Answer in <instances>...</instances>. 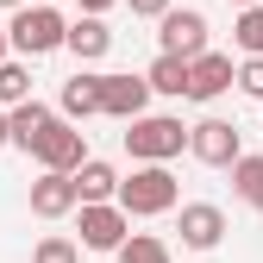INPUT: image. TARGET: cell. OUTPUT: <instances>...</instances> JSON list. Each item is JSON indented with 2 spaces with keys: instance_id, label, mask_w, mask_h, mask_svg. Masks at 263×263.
Segmentation results:
<instances>
[{
  "instance_id": "4fadbf2b",
  "label": "cell",
  "mask_w": 263,
  "mask_h": 263,
  "mask_svg": "<svg viewBox=\"0 0 263 263\" xmlns=\"http://www.w3.org/2000/svg\"><path fill=\"white\" fill-rule=\"evenodd\" d=\"M63 50H76L82 63H101V57L113 50V31H107V19H101V13H82V19L69 25V44H63Z\"/></svg>"
},
{
  "instance_id": "ffe728a7",
  "label": "cell",
  "mask_w": 263,
  "mask_h": 263,
  "mask_svg": "<svg viewBox=\"0 0 263 263\" xmlns=\"http://www.w3.org/2000/svg\"><path fill=\"white\" fill-rule=\"evenodd\" d=\"M232 38H238V50H245V57H263V0H257V7H238Z\"/></svg>"
},
{
  "instance_id": "44dd1931",
  "label": "cell",
  "mask_w": 263,
  "mask_h": 263,
  "mask_svg": "<svg viewBox=\"0 0 263 263\" xmlns=\"http://www.w3.org/2000/svg\"><path fill=\"white\" fill-rule=\"evenodd\" d=\"M31 263H82V238H63V232H44Z\"/></svg>"
},
{
  "instance_id": "ac0fdd59",
  "label": "cell",
  "mask_w": 263,
  "mask_h": 263,
  "mask_svg": "<svg viewBox=\"0 0 263 263\" xmlns=\"http://www.w3.org/2000/svg\"><path fill=\"white\" fill-rule=\"evenodd\" d=\"M19 101H31V69L19 57H7L0 63V107H19Z\"/></svg>"
},
{
  "instance_id": "7402d4cb",
  "label": "cell",
  "mask_w": 263,
  "mask_h": 263,
  "mask_svg": "<svg viewBox=\"0 0 263 263\" xmlns=\"http://www.w3.org/2000/svg\"><path fill=\"white\" fill-rule=\"evenodd\" d=\"M238 94L263 101V57H245V63H238Z\"/></svg>"
},
{
  "instance_id": "d4e9b609",
  "label": "cell",
  "mask_w": 263,
  "mask_h": 263,
  "mask_svg": "<svg viewBox=\"0 0 263 263\" xmlns=\"http://www.w3.org/2000/svg\"><path fill=\"white\" fill-rule=\"evenodd\" d=\"M7 144H13V113L0 107V151H7Z\"/></svg>"
},
{
  "instance_id": "484cf974",
  "label": "cell",
  "mask_w": 263,
  "mask_h": 263,
  "mask_svg": "<svg viewBox=\"0 0 263 263\" xmlns=\"http://www.w3.org/2000/svg\"><path fill=\"white\" fill-rule=\"evenodd\" d=\"M7 50H13V38H7V25H0V63H7Z\"/></svg>"
},
{
  "instance_id": "f1b7e54d",
  "label": "cell",
  "mask_w": 263,
  "mask_h": 263,
  "mask_svg": "<svg viewBox=\"0 0 263 263\" xmlns=\"http://www.w3.org/2000/svg\"><path fill=\"white\" fill-rule=\"evenodd\" d=\"M257 213H263V201H257Z\"/></svg>"
},
{
  "instance_id": "2e32d148",
  "label": "cell",
  "mask_w": 263,
  "mask_h": 263,
  "mask_svg": "<svg viewBox=\"0 0 263 263\" xmlns=\"http://www.w3.org/2000/svg\"><path fill=\"white\" fill-rule=\"evenodd\" d=\"M76 188H82V201H119V170L101 163V157H88L76 170Z\"/></svg>"
},
{
  "instance_id": "8992f818",
  "label": "cell",
  "mask_w": 263,
  "mask_h": 263,
  "mask_svg": "<svg viewBox=\"0 0 263 263\" xmlns=\"http://www.w3.org/2000/svg\"><path fill=\"white\" fill-rule=\"evenodd\" d=\"M188 151L194 163H207V170H232V163L245 157V138H238V125L232 119H201V125H188Z\"/></svg>"
},
{
  "instance_id": "5bb4252c",
  "label": "cell",
  "mask_w": 263,
  "mask_h": 263,
  "mask_svg": "<svg viewBox=\"0 0 263 263\" xmlns=\"http://www.w3.org/2000/svg\"><path fill=\"white\" fill-rule=\"evenodd\" d=\"M151 88L157 94H170V101H188V76H194V57H170V50H157V63H151Z\"/></svg>"
},
{
  "instance_id": "ba28073f",
  "label": "cell",
  "mask_w": 263,
  "mask_h": 263,
  "mask_svg": "<svg viewBox=\"0 0 263 263\" xmlns=\"http://www.w3.org/2000/svg\"><path fill=\"white\" fill-rule=\"evenodd\" d=\"M82 207V188L69 170H38V182H31V213L38 219H69Z\"/></svg>"
},
{
  "instance_id": "277c9868",
  "label": "cell",
  "mask_w": 263,
  "mask_h": 263,
  "mask_svg": "<svg viewBox=\"0 0 263 263\" xmlns=\"http://www.w3.org/2000/svg\"><path fill=\"white\" fill-rule=\"evenodd\" d=\"M76 232H82V251H119L132 238V213L119 201H82L76 207Z\"/></svg>"
},
{
  "instance_id": "30bf717a",
  "label": "cell",
  "mask_w": 263,
  "mask_h": 263,
  "mask_svg": "<svg viewBox=\"0 0 263 263\" xmlns=\"http://www.w3.org/2000/svg\"><path fill=\"white\" fill-rule=\"evenodd\" d=\"M176 232H182L188 251H219V238H226V213H219L213 201H182Z\"/></svg>"
},
{
  "instance_id": "cb8c5ba5",
  "label": "cell",
  "mask_w": 263,
  "mask_h": 263,
  "mask_svg": "<svg viewBox=\"0 0 263 263\" xmlns=\"http://www.w3.org/2000/svg\"><path fill=\"white\" fill-rule=\"evenodd\" d=\"M82 13H107V7H125V0H76Z\"/></svg>"
},
{
  "instance_id": "52a82bcc",
  "label": "cell",
  "mask_w": 263,
  "mask_h": 263,
  "mask_svg": "<svg viewBox=\"0 0 263 263\" xmlns=\"http://www.w3.org/2000/svg\"><path fill=\"white\" fill-rule=\"evenodd\" d=\"M157 50L170 57H201L207 50V13L201 7H170L157 19Z\"/></svg>"
},
{
  "instance_id": "8fae6325",
  "label": "cell",
  "mask_w": 263,
  "mask_h": 263,
  "mask_svg": "<svg viewBox=\"0 0 263 263\" xmlns=\"http://www.w3.org/2000/svg\"><path fill=\"white\" fill-rule=\"evenodd\" d=\"M226 88H238V63L226 50H201L194 57V76H188V101H219Z\"/></svg>"
},
{
  "instance_id": "7c38bea8",
  "label": "cell",
  "mask_w": 263,
  "mask_h": 263,
  "mask_svg": "<svg viewBox=\"0 0 263 263\" xmlns=\"http://www.w3.org/2000/svg\"><path fill=\"white\" fill-rule=\"evenodd\" d=\"M57 113L63 119H94V113H101V76H69V82H63V94H57Z\"/></svg>"
},
{
  "instance_id": "d6986e66",
  "label": "cell",
  "mask_w": 263,
  "mask_h": 263,
  "mask_svg": "<svg viewBox=\"0 0 263 263\" xmlns=\"http://www.w3.org/2000/svg\"><path fill=\"white\" fill-rule=\"evenodd\" d=\"M113 257H119V263H170V245H163V238H151V232H132Z\"/></svg>"
},
{
  "instance_id": "6da1fadb",
  "label": "cell",
  "mask_w": 263,
  "mask_h": 263,
  "mask_svg": "<svg viewBox=\"0 0 263 263\" xmlns=\"http://www.w3.org/2000/svg\"><path fill=\"white\" fill-rule=\"evenodd\" d=\"M182 188L170 176V163H138L132 176H119V207L132 219H157V213H176Z\"/></svg>"
},
{
  "instance_id": "e0dca14e",
  "label": "cell",
  "mask_w": 263,
  "mask_h": 263,
  "mask_svg": "<svg viewBox=\"0 0 263 263\" xmlns=\"http://www.w3.org/2000/svg\"><path fill=\"white\" fill-rule=\"evenodd\" d=\"M232 194H238V201H251V207L263 201V157L245 151V157L232 163Z\"/></svg>"
},
{
  "instance_id": "7a4b0ae2",
  "label": "cell",
  "mask_w": 263,
  "mask_h": 263,
  "mask_svg": "<svg viewBox=\"0 0 263 263\" xmlns=\"http://www.w3.org/2000/svg\"><path fill=\"white\" fill-rule=\"evenodd\" d=\"M7 38H13V57H50L69 44V19L57 7H44V0H31V7H13Z\"/></svg>"
},
{
  "instance_id": "3957f363",
  "label": "cell",
  "mask_w": 263,
  "mask_h": 263,
  "mask_svg": "<svg viewBox=\"0 0 263 263\" xmlns=\"http://www.w3.org/2000/svg\"><path fill=\"white\" fill-rule=\"evenodd\" d=\"M125 151L132 163H170L188 151V125L176 113H138V119H125Z\"/></svg>"
},
{
  "instance_id": "603a6c76",
  "label": "cell",
  "mask_w": 263,
  "mask_h": 263,
  "mask_svg": "<svg viewBox=\"0 0 263 263\" xmlns=\"http://www.w3.org/2000/svg\"><path fill=\"white\" fill-rule=\"evenodd\" d=\"M125 7H132V19H163L176 0H125Z\"/></svg>"
},
{
  "instance_id": "5b68a950",
  "label": "cell",
  "mask_w": 263,
  "mask_h": 263,
  "mask_svg": "<svg viewBox=\"0 0 263 263\" xmlns=\"http://www.w3.org/2000/svg\"><path fill=\"white\" fill-rule=\"evenodd\" d=\"M31 163H38V170H69V176H76L82 163H88V138H82V125L57 113V119L44 125V138L31 144Z\"/></svg>"
},
{
  "instance_id": "4316f807",
  "label": "cell",
  "mask_w": 263,
  "mask_h": 263,
  "mask_svg": "<svg viewBox=\"0 0 263 263\" xmlns=\"http://www.w3.org/2000/svg\"><path fill=\"white\" fill-rule=\"evenodd\" d=\"M0 7H31V0H0Z\"/></svg>"
},
{
  "instance_id": "9a60e30c",
  "label": "cell",
  "mask_w": 263,
  "mask_h": 263,
  "mask_svg": "<svg viewBox=\"0 0 263 263\" xmlns=\"http://www.w3.org/2000/svg\"><path fill=\"white\" fill-rule=\"evenodd\" d=\"M7 113H13V144H19L25 157H31V144L44 138V125L57 119V113H50V107L38 101V94H31V101H19V107H7Z\"/></svg>"
},
{
  "instance_id": "9c48e42d",
  "label": "cell",
  "mask_w": 263,
  "mask_h": 263,
  "mask_svg": "<svg viewBox=\"0 0 263 263\" xmlns=\"http://www.w3.org/2000/svg\"><path fill=\"white\" fill-rule=\"evenodd\" d=\"M151 76H101V113L107 119H138L151 113Z\"/></svg>"
},
{
  "instance_id": "83f0119b",
  "label": "cell",
  "mask_w": 263,
  "mask_h": 263,
  "mask_svg": "<svg viewBox=\"0 0 263 263\" xmlns=\"http://www.w3.org/2000/svg\"><path fill=\"white\" fill-rule=\"evenodd\" d=\"M232 7H257V0H232Z\"/></svg>"
}]
</instances>
